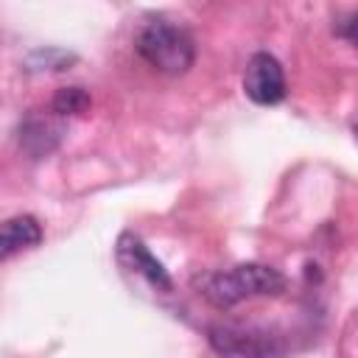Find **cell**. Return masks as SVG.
Instances as JSON below:
<instances>
[{"instance_id":"obj_1","label":"cell","mask_w":358,"mask_h":358,"mask_svg":"<svg viewBox=\"0 0 358 358\" xmlns=\"http://www.w3.org/2000/svg\"><path fill=\"white\" fill-rule=\"evenodd\" d=\"M285 291V277L263 263H241L227 271H213L199 280V294L218 310H227L252 296H277Z\"/></svg>"},{"instance_id":"obj_2","label":"cell","mask_w":358,"mask_h":358,"mask_svg":"<svg viewBox=\"0 0 358 358\" xmlns=\"http://www.w3.org/2000/svg\"><path fill=\"white\" fill-rule=\"evenodd\" d=\"M137 53L157 70L165 76H182L193 67L196 59V42L193 36L182 28L173 25L168 20H148L134 39Z\"/></svg>"},{"instance_id":"obj_3","label":"cell","mask_w":358,"mask_h":358,"mask_svg":"<svg viewBox=\"0 0 358 358\" xmlns=\"http://www.w3.org/2000/svg\"><path fill=\"white\" fill-rule=\"evenodd\" d=\"M207 338L221 358H285V341L271 327L249 322H215L210 324Z\"/></svg>"},{"instance_id":"obj_4","label":"cell","mask_w":358,"mask_h":358,"mask_svg":"<svg viewBox=\"0 0 358 358\" xmlns=\"http://www.w3.org/2000/svg\"><path fill=\"white\" fill-rule=\"evenodd\" d=\"M243 92L249 101L260 103V106H274L285 98V73H282V64L260 50L255 53L249 62H246V70H243Z\"/></svg>"},{"instance_id":"obj_5","label":"cell","mask_w":358,"mask_h":358,"mask_svg":"<svg viewBox=\"0 0 358 358\" xmlns=\"http://www.w3.org/2000/svg\"><path fill=\"white\" fill-rule=\"evenodd\" d=\"M117 260L126 266V268H131V271H137V274H143L154 288H159V291H171V277H168V271H165V266L148 252V246L137 238V235H131V232H123L120 238H117Z\"/></svg>"},{"instance_id":"obj_6","label":"cell","mask_w":358,"mask_h":358,"mask_svg":"<svg viewBox=\"0 0 358 358\" xmlns=\"http://www.w3.org/2000/svg\"><path fill=\"white\" fill-rule=\"evenodd\" d=\"M62 134H64V126L59 123V115H28L22 123H20V148L39 159V157H48L59 143H62Z\"/></svg>"},{"instance_id":"obj_7","label":"cell","mask_w":358,"mask_h":358,"mask_svg":"<svg viewBox=\"0 0 358 358\" xmlns=\"http://www.w3.org/2000/svg\"><path fill=\"white\" fill-rule=\"evenodd\" d=\"M42 241V227L34 215H14L8 221H3V232H0V257L8 260L11 255L31 249Z\"/></svg>"},{"instance_id":"obj_8","label":"cell","mask_w":358,"mask_h":358,"mask_svg":"<svg viewBox=\"0 0 358 358\" xmlns=\"http://www.w3.org/2000/svg\"><path fill=\"white\" fill-rule=\"evenodd\" d=\"M53 115L64 117V115H81L90 109V95L84 92V87H62L53 101H50Z\"/></svg>"},{"instance_id":"obj_9","label":"cell","mask_w":358,"mask_h":358,"mask_svg":"<svg viewBox=\"0 0 358 358\" xmlns=\"http://www.w3.org/2000/svg\"><path fill=\"white\" fill-rule=\"evenodd\" d=\"M67 62H73V56L70 53H64V50H53V48H48V50H36V53H31V59H28V64H31V70H36V64H48L50 70H62Z\"/></svg>"},{"instance_id":"obj_10","label":"cell","mask_w":358,"mask_h":358,"mask_svg":"<svg viewBox=\"0 0 358 358\" xmlns=\"http://www.w3.org/2000/svg\"><path fill=\"white\" fill-rule=\"evenodd\" d=\"M338 34H341L344 39H350L352 45H358V14H352V17L347 20V22H341Z\"/></svg>"},{"instance_id":"obj_11","label":"cell","mask_w":358,"mask_h":358,"mask_svg":"<svg viewBox=\"0 0 358 358\" xmlns=\"http://www.w3.org/2000/svg\"><path fill=\"white\" fill-rule=\"evenodd\" d=\"M355 137H358V126H355Z\"/></svg>"}]
</instances>
